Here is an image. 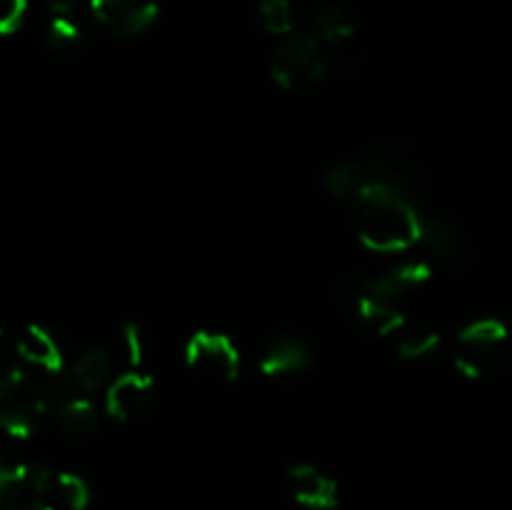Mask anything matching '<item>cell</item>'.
Listing matches in <instances>:
<instances>
[{
  "mask_svg": "<svg viewBox=\"0 0 512 510\" xmlns=\"http://www.w3.org/2000/svg\"><path fill=\"white\" fill-rule=\"evenodd\" d=\"M50 8H53V15H75L80 0H48Z\"/></svg>",
  "mask_w": 512,
  "mask_h": 510,
  "instance_id": "cell-23",
  "label": "cell"
},
{
  "mask_svg": "<svg viewBox=\"0 0 512 510\" xmlns=\"http://www.w3.org/2000/svg\"><path fill=\"white\" fill-rule=\"evenodd\" d=\"M113 378V360L100 348L83 350L70 368V380L80 393H95V390L108 388Z\"/></svg>",
  "mask_w": 512,
  "mask_h": 510,
  "instance_id": "cell-13",
  "label": "cell"
},
{
  "mask_svg": "<svg viewBox=\"0 0 512 510\" xmlns=\"http://www.w3.org/2000/svg\"><path fill=\"white\" fill-rule=\"evenodd\" d=\"M5 335H3V328H0V375L5 373V370H10L13 368V365H5Z\"/></svg>",
  "mask_w": 512,
  "mask_h": 510,
  "instance_id": "cell-24",
  "label": "cell"
},
{
  "mask_svg": "<svg viewBox=\"0 0 512 510\" xmlns=\"http://www.w3.org/2000/svg\"><path fill=\"white\" fill-rule=\"evenodd\" d=\"M313 35L323 45H343L355 35V20L343 5H323L313 15Z\"/></svg>",
  "mask_w": 512,
  "mask_h": 510,
  "instance_id": "cell-14",
  "label": "cell"
},
{
  "mask_svg": "<svg viewBox=\"0 0 512 510\" xmlns=\"http://www.w3.org/2000/svg\"><path fill=\"white\" fill-rule=\"evenodd\" d=\"M288 490L298 505L308 510H333L338 505V483L330 478L323 468L313 463H295L290 465Z\"/></svg>",
  "mask_w": 512,
  "mask_h": 510,
  "instance_id": "cell-9",
  "label": "cell"
},
{
  "mask_svg": "<svg viewBox=\"0 0 512 510\" xmlns=\"http://www.w3.org/2000/svg\"><path fill=\"white\" fill-rule=\"evenodd\" d=\"M423 240L425 245H428L430 255H433L435 260H440L443 265H448V268H460L470 255L468 238H465L463 230L448 218L423 223Z\"/></svg>",
  "mask_w": 512,
  "mask_h": 510,
  "instance_id": "cell-11",
  "label": "cell"
},
{
  "mask_svg": "<svg viewBox=\"0 0 512 510\" xmlns=\"http://www.w3.org/2000/svg\"><path fill=\"white\" fill-rule=\"evenodd\" d=\"M18 355L33 368L43 370L45 375L63 373V353H60L58 340L43 325L33 323L23 330L18 338Z\"/></svg>",
  "mask_w": 512,
  "mask_h": 510,
  "instance_id": "cell-12",
  "label": "cell"
},
{
  "mask_svg": "<svg viewBox=\"0 0 512 510\" xmlns=\"http://www.w3.org/2000/svg\"><path fill=\"white\" fill-rule=\"evenodd\" d=\"M270 75L283 90L305 93L323 83L328 75L325 45L313 33H293L280 40L270 58Z\"/></svg>",
  "mask_w": 512,
  "mask_h": 510,
  "instance_id": "cell-4",
  "label": "cell"
},
{
  "mask_svg": "<svg viewBox=\"0 0 512 510\" xmlns=\"http://www.w3.org/2000/svg\"><path fill=\"white\" fill-rule=\"evenodd\" d=\"M18 465L20 463H10V460L5 458V453H0V493L13 483L15 473H18Z\"/></svg>",
  "mask_w": 512,
  "mask_h": 510,
  "instance_id": "cell-22",
  "label": "cell"
},
{
  "mask_svg": "<svg viewBox=\"0 0 512 510\" xmlns=\"http://www.w3.org/2000/svg\"><path fill=\"white\" fill-rule=\"evenodd\" d=\"M310 363H313V350L303 338H295V335H278L260 355V370L268 378L298 375L308 370Z\"/></svg>",
  "mask_w": 512,
  "mask_h": 510,
  "instance_id": "cell-10",
  "label": "cell"
},
{
  "mask_svg": "<svg viewBox=\"0 0 512 510\" xmlns=\"http://www.w3.org/2000/svg\"><path fill=\"white\" fill-rule=\"evenodd\" d=\"M123 345H125V355L133 365L143 363L145 355V343H143V333H140L138 323H128L123 328Z\"/></svg>",
  "mask_w": 512,
  "mask_h": 510,
  "instance_id": "cell-21",
  "label": "cell"
},
{
  "mask_svg": "<svg viewBox=\"0 0 512 510\" xmlns=\"http://www.w3.org/2000/svg\"><path fill=\"white\" fill-rule=\"evenodd\" d=\"M255 15L260 28L275 38H288L295 33V13L290 0H260Z\"/></svg>",
  "mask_w": 512,
  "mask_h": 510,
  "instance_id": "cell-17",
  "label": "cell"
},
{
  "mask_svg": "<svg viewBox=\"0 0 512 510\" xmlns=\"http://www.w3.org/2000/svg\"><path fill=\"white\" fill-rule=\"evenodd\" d=\"M348 205L358 240L373 253H405L423 240V220L395 183L373 180Z\"/></svg>",
  "mask_w": 512,
  "mask_h": 510,
  "instance_id": "cell-1",
  "label": "cell"
},
{
  "mask_svg": "<svg viewBox=\"0 0 512 510\" xmlns=\"http://www.w3.org/2000/svg\"><path fill=\"white\" fill-rule=\"evenodd\" d=\"M50 410L48 380L35 378L23 368L0 375V428L15 438H30Z\"/></svg>",
  "mask_w": 512,
  "mask_h": 510,
  "instance_id": "cell-3",
  "label": "cell"
},
{
  "mask_svg": "<svg viewBox=\"0 0 512 510\" xmlns=\"http://www.w3.org/2000/svg\"><path fill=\"white\" fill-rule=\"evenodd\" d=\"M510 333L503 320L480 318L465 325L458 335V358L455 368L465 378H485L508 363Z\"/></svg>",
  "mask_w": 512,
  "mask_h": 510,
  "instance_id": "cell-5",
  "label": "cell"
},
{
  "mask_svg": "<svg viewBox=\"0 0 512 510\" xmlns=\"http://www.w3.org/2000/svg\"><path fill=\"white\" fill-rule=\"evenodd\" d=\"M53 493L68 510H85L93 500L90 485L75 473H58L53 483Z\"/></svg>",
  "mask_w": 512,
  "mask_h": 510,
  "instance_id": "cell-19",
  "label": "cell"
},
{
  "mask_svg": "<svg viewBox=\"0 0 512 510\" xmlns=\"http://www.w3.org/2000/svg\"><path fill=\"white\" fill-rule=\"evenodd\" d=\"M433 270L423 260H405L390 273L378 275L358 288V318L378 335H393L403 328V303L413 290L423 288Z\"/></svg>",
  "mask_w": 512,
  "mask_h": 510,
  "instance_id": "cell-2",
  "label": "cell"
},
{
  "mask_svg": "<svg viewBox=\"0 0 512 510\" xmlns=\"http://www.w3.org/2000/svg\"><path fill=\"white\" fill-rule=\"evenodd\" d=\"M368 183V173H365L360 160L358 163H335L323 173V188L328 190L330 195H335V198L348 200V203L353 200V195Z\"/></svg>",
  "mask_w": 512,
  "mask_h": 510,
  "instance_id": "cell-15",
  "label": "cell"
},
{
  "mask_svg": "<svg viewBox=\"0 0 512 510\" xmlns=\"http://www.w3.org/2000/svg\"><path fill=\"white\" fill-rule=\"evenodd\" d=\"M153 400V375L143 373V370H128L123 375H115L113 383L105 388V413L120 423H133L140 415L148 413Z\"/></svg>",
  "mask_w": 512,
  "mask_h": 510,
  "instance_id": "cell-8",
  "label": "cell"
},
{
  "mask_svg": "<svg viewBox=\"0 0 512 510\" xmlns=\"http://www.w3.org/2000/svg\"><path fill=\"white\" fill-rule=\"evenodd\" d=\"M45 43L53 53H78L80 45H83V28L73 15H53L48 30H45Z\"/></svg>",
  "mask_w": 512,
  "mask_h": 510,
  "instance_id": "cell-16",
  "label": "cell"
},
{
  "mask_svg": "<svg viewBox=\"0 0 512 510\" xmlns=\"http://www.w3.org/2000/svg\"><path fill=\"white\" fill-rule=\"evenodd\" d=\"M185 365L200 383L230 385L240 375V350L230 335L198 330L185 343Z\"/></svg>",
  "mask_w": 512,
  "mask_h": 510,
  "instance_id": "cell-6",
  "label": "cell"
},
{
  "mask_svg": "<svg viewBox=\"0 0 512 510\" xmlns=\"http://www.w3.org/2000/svg\"><path fill=\"white\" fill-rule=\"evenodd\" d=\"M28 0H0V35H13L23 25Z\"/></svg>",
  "mask_w": 512,
  "mask_h": 510,
  "instance_id": "cell-20",
  "label": "cell"
},
{
  "mask_svg": "<svg viewBox=\"0 0 512 510\" xmlns=\"http://www.w3.org/2000/svg\"><path fill=\"white\" fill-rule=\"evenodd\" d=\"M440 348V335L435 330H403L398 338V355L403 360H423Z\"/></svg>",
  "mask_w": 512,
  "mask_h": 510,
  "instance_id": "cell-18",
  "label": "cell"
},
{
  "mask_svg": "<svg viewBox=\"0 0 512 510\" xmlns=\"http://www.w3.org/2000/svg\"><path fill=\"white\" fill-rule=\"evenodd\" d=\"M93 18L115 38H135L158 20V0H88Z\"/></svg>",
  "mask_w": 512,
  "mask_h": 510,
  "instance_id": "cell-7",
  "label": "cell"
}]
</instances>
